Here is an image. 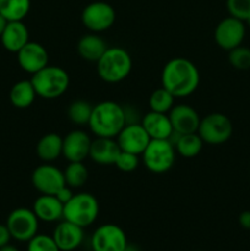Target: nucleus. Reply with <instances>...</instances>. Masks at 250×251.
I'll use <instances>...</instances> for the list:
<instances>
[{
	"instance_id": "2",
	"label": "nucleus",
	"mask_w": 250,
	"mask_h": 251,
	"mask_svg": "<svg viewBox=\"0 0 250 251\" xmlns=\"http://www.w3.org/2000/svg\"><path fill=\"white\" fill-rule=\"evenodd\" d=\"M126 125V115L122 104L113 100H104L93 105L88 126L96 137L115 139Z\"/></svg>"
},
{
	"instance_id": "6",
	"label": "nucleus",
	"mask_w": 250,
	"mask_h": 251,
	"mask_svg": "<svg viewBox=\"0 0 250 251\" xmlns=\"http://www.w3.org/2000/svg\"><path fill=\"white\" fill-rule=\"evenodd\" d=\"M175 154L174 145L169 140H151L141 156L145 167L150 172L163 174L174 166Z\"/></svg>"
},
{
	"instance_id": "16",
	"label": "nucleus",
	"mask_w": 250,
	"mask_h": 251,
	"mask_svg": "<svg viewBox=\"0 0 250 251\" xmlns=\"http://www.w3.org/2000/svg\"><path fill=\"white\" fill-rule=\"evenodd\" d=\"M174 132L179 135L198 132L200 125V115L189 104H174L168 113Z\"/></svg>"
},
{
	"instance_id": "7",
	"label": "nucleus",
	"mask_w": 250,
	"mask_h": 251,
	"mask_svg": "<svg viewBox=\"0 0 250 251\" xmlns=\"http://www.w3.org/2000/svg\"><path fill=\"white\" fill-rule=\"evenodd\" d=\"M198 134L205 144L222 145L233 135V124L223 113H210L200 120Z\"/></svg>"
},
{
	"instance_id": "23",
	"label": "nucleus",
	"mask_w": 250,
	"mask_h": 251,
	"mask_svg": "<svg viewBox=\"0 0 250 251\" xmlns=\"http://www.w3.org/2000/svg\"><path fill=\"white\" fill-rule=\"evenodd\" d=\"M168 140L174 145L176 153L180 154L184 158H194L200 154V152L202 151L203 144H205L198 132L179 135L173 131Z\"/></svg>"
},
{
	"instance_id": "5",
	"label": "nucleus",
	"mask_w": 250,
	"mask_h": 251,
	"mask_svg": "<svg viewBox=\"0 0 250 251\" xmlns=\"http://www.w3.org/2000/svg\"><path fill=\"white\" fill-rule=\"evenodd\" d=\"M100 215V203L90 193L74 194L71 200L64 205V220L86 228L96 222Z\"/></svg>"
},
{
	"instance_id": "27",
	"label": "nucleus",
	"mask_w": 250,
	"mask_h": 251,
	"mask_svg": "<svg viewBox=\"0 0 250 251\" xmlns=\"http://www.w3.org/2000/svg\"><path fill=\"white\" fill-rule=\"evenodd\" d=\"M63 172L65 184L71 189L82 188L88 179V169L83 162H69Z\"/></svg>"
},
{
	"instance_id": "9",
	"label": "nucleus",
	"mask_w": 250,
	"mask_h": 251,
	"mask_svg": "<svg viewBox=\"0 0 250 251\" xmlns=\"http://www.w3.org/2000/svg\"><path fill=\"white\" fill-rule=\"evenodd\" d=\"M115 14L114 7L104 1H93L85 6L81 14L82 25L93 33H100L114 25Z\"/></svg>"
},
{
	"instance_id": "28",
	"label": "nucleus",
	"mask_w": 250,
	"mask_h": 251,
	"mask_svg": "<svg viewBox=\"0 0 250 251\" xmlns=\"http://www.w3.org/2000/svg\"><path fill=\"white\" fill-rule=\"evenodd\" d=\"M174 102H175V97L164 87H159L157 90H154L151 93V96H150V110L168 114L172 108L174 107Z\"/></svg>"
},
{
	"instance_id": "24",
	"label": "nucleus",
	"mask_w": 250,
	"mask_h": 251,
	"mask_svg": "<svg viewBox=\"0 0 250 251\" xmlns=\"http://www.w3.org/2000/svg\"><path fill=\"white\" fill-rule=\"evenodd\" d=\"M37 156L46 163L53 162L63 156V137L55 132L43 135L37 142Z\"/></svg>"
},
{
	"instance_id": "11",
	"label": "nucleus",
	"mask_w": 250,
	"mask_h": 251,
	"mask_svg": "<svg viewBox=\"0 0 250 251\" xmlns=\"http://www.w3.org/2000/svg\"><path fill=\"white\" fill-rule=\"evenodd\" d=\"M245 32H247V27H245L244 21L228 16L218 22L213 37L221 49L229 51L242 46Z\"/></svg>"
},
{
	"instance_id": "15",
	"label": "nucleus",
	"mask_w": 250,
	"mask_h": 251,
	"mask_svg": "<svg viewBox=\"0 0 250 251\" xmlns=\"http://www.w3.org/2000/svg\"><path fill=\"white\" fill-rule=\"evenodd\" d=\"M90 135L86 131L76 129L63 137V156L68 162H83L90 154Z\"/></svg>"
},
{
	"instance_id": "29",
	"label": "nucleus",
	"mask_w": 250,
	"mask_h": 251,
	"mask_svg": "<svg viewBox=\"0 0 250 251\" xmlns=\"http://www.w3.org/2000/svg\"><path fill=\"white\" fill-rule=\"evenodd\" d=\"M93 105L87 100H74L68 107V117L71 123L78 126H83V125H88Z\"/></svg>"
},
{
	"instance_id": "31",
	"label": "nucleus",
	"mask_w": 250,
	"mask_h": 251,
	"mask_svg": "<svg viewBox=\"0 0 250 251\" xmlns=\"http://www.w3.org/2000/svg\"><path fill=\"white\" fill-rule=\"evenodd\" d=\"M27 243V251H60L51 235L36 234Z\"/></svg>"
},
{
	"instance_id": "34",
	"label": "nucleus",
	"mask_w": 250,
	"mask_h": 251,
	"mask_svg": "<svg viewBox=\"0 0 250 251\" xmlns=\"http://www.w3.org/2000/svg\"><path fill=\"white\" fill-rule=\"evenodd\" d=\"M55 196L61 203H64V205H65V203L69 202V201L71 200V198L74 196L73 189H71L70 186H68V185H64L63 188H61L60 190H59L58 193L55 194Z\"/></svg>"
},
{
	"instance_id": "3",
	"label": "nucleus",
	"mask_w": 250,
	"mask_h": 251,
	"mask_svg": "<svg viewBox=\"0 0 250 251\" xmlns=\"http://www.w3.org/2000/svg\"><path fill=\"white\" fill-rule=\"evenodd\" d=\"M97 74L107 83H118L130 75L132 59L129 51L122 47H108L97 61Z\"/></svg>"
},
{
	"instance_id": "22",
	"label": "nucleus",
	"mask_w": 250,
	"mask_h": 251,
	"mask_svg": "<svg viewBox=\"0 0 250 251\" xmlns=\"http://www.w3.org/2000/svg\"><path fill=\"white\" fill-rule=\"evenodd\" d=\"M107 42L98 36V33L85 34L78 39L77 43V53L83 60L91 61V63H97L100 56L107 50Z\"/></svg>"
},
{
	"instance_id": "25",
	"label": "nucleus",
	"mask_w": 250,
	"mask_h": 251,
	"mask_svg": "<svg viewBox=\"0 0 250 251\" xmlns=\"http://www.w3.org/2000/svg\"><path fill=\"white\" fill-rule=\"evenodd\" d=\"M37 97L36 90L31 80H21L14 83L9 93L11 104L17 109H26L33 104Z\"/></svg>"
},
{
	"instance_id": "30",
	"label": "nucleus",
	"mask_w": 250,
	"mask_h": 251,
	"mask_svg": "<svg viewBox=\"0 0 250 251\" xmlns=\"http://www.w3.org/2000/svg\"><path fill=\"white\" fill-rule=\"evenodd\" d=\"M228 61L237 70H249L250 69V48L239 46L228 51Z\"/></svg>"
},
{
	"instance_id": "4",
	"label": "nucleus",
	"mask_w": 250,
	"mask_h": 251,
	"mask_svg": "<svg viewBox=\"0 0 250 251\" xmlns=\"http://www.w3.org/2000/svg\"><path fill=\"white\" fill-rule=\"evenodd\" d=\"M31 82L38 97L55 100L68 91L70 76L65 69L48 64L46 68L32 75Z\"/></svg>"
},
{
	"instance_id": "32",
	"label": "nucleus",
	"mask_w": 250,
	"mask_h": 251,
	"mask_svg": "<svg viewBox=\"0 0 250 251\" xmlns=\"http://www.w3.org/2000/svg\"><path fill=\"white\" fill-rule=\"evenodd\" d=\"M227 10L229 16L245 22L250 16V0H227Z\"/></svg>"
},
{
	"instance_id": "41",
	"label": "nucleus",
	"mask_w": 250,
	"mask_h": 251,
	"mask_svg": "<svg viewBox=\"0 0 250 251\" xmlns=\"http://www.w3.org/2000/svg\"><path fill=\"white\" fill-rule=\"evenodd\" d=\"M195 251H202V250H195Z\"/></svg>"
},
{
	"instance_id": "1",
	"label": "nucleus",
	"mask_w": 250,
	"mask_h": 251,
	"mask_svg": "<svg viewBox=\"0 0 250 251\" xmlns=\"http://www.w3.org/2000/svg\"><path fill=\"white\" fill-rule=\"evenodd\" d=\"M162 87L175 98L193 95L200 83V73L195 64L186 58L176 56L164 65L161 75Z\"/></svg>"
},
{
	"instance_id": "39",
	"label": "nucleus",
	"mask_w": 250,
	"mask_h": 251,
	"mask_svg": "<svg viewBox=\"0 0 250 251\" xmlns=\"http://www.w3.org/2000/svg\"><path fill=\"white\" fill-rule=\"evenodd\" d=\"M125 251H137L136 249L134 250V247H131V245H127V248H126V250Z\"/></svg>"
},
{
	"instance_id": "21",
	"label": "nucleus",
	"mask_w": 250,
	"mask_h": 251,
	"mask_svg": "<svg viewBox=\"0 0 250 251\" xmlns=\"http://www.w3.org/2000/svg\"><path fill=\"white\" fill-rule=\"evenodd\" d=\"M1 44L7 51L17 53L22 47L29 42V32L22 21H9L4 32L0 36Z\"/></svg>"
},
{
	"instance_id": "14",
	"label": "nucleus",
	"mask_w": 250,
	"mask_h": 251,
	"mask_svg": "<svg viewBox=\"0 0 250 251\" xmlns=\"http://www.w3.org/2000/svg\"><path fill=\"white\" fill-rule=\"evenodd\" d=\"M16 54L20 68L31 75L46 68L49 63V54L46 47L38 42L29 41Z\"/></svg>"
},
{
	"instance_id": "10",
	"label": "nucleus",
	"mask_w": 250,
	"mask_h": 251,
	"mask_svg": "<svg viewBox=\"0 0 250 251\" xmlns=\"http://www.w3.org/2000/svg\"><path fill=\"white\" fill-rule=\"evenodd\" d=\"M127 245L125 232L113 223L100 226L91 237L92 251H125Z\"/></svg>"
},
{
	"instance_id": "37",
	"label": "nucleus",
	"mask_w": 250,
	"mask_h": 251,
	"mask_svg": "<svg viewBox=\"0 0 250 251\" xmlns=\"http://www.w3.org/2000/svg\"><path fill=\"white\" fill-rule=\"evenodd\" d=\"M7 20L5 19L4 16H2L1 14H0V36H1L2 34V32H4V29H5V27H6V25H7Z\"/></svg>"
},
{
	"instance_id": "17",
	"label": "nucleus",
	"mask_w": 250,
	"mask_h": 251,
	"mask_svg": "<svg viewBox=\"0 0 250 251\" xmlns=\"http://www.w3.org/2000/svg\"><path fill=\"white\" fill-rule=\"evenodd\" d=\"M51 237L60 251H74L82 244L85 233L82 227L63 220L59 221L56 227L54 228Z\"/></svg>"
},
{
	"instance_id": "12",
	"label": "nucleus",
	"mask_w": 250,
	"mask_h": 251,
	"mask_svg": "<svg viewBox=\"0 0 250 251\" xmlns=\"http://www.w3.org/2000/svg\"><path fill=\"white\" fill-rule=\"evenodd\" d=\"M31 181L33 188L44 195H55L65 184L64 172L53 164H41L32 172Z\"/></svg>"
},
{
	"instance_id": "35",
	"label": "nucleus",
	"mask_w": 250,
	"mask_h": 251,
	"mask_svg": "<svg viewBox=\"0 0 250 251\" xmlns=\"http://www.w3.org/2000/svg\"><path fill=\"white\" fill-rule=\"evenodd\" d=\"M10 239H11V234H10V230L7 228V226L0 225V248L9 244Z\"/></svg>"
},
{
	"instance_id": "33",
	"label": "nucleus",
	"mask_w": 250,
	"mask_h": 251,
	"mask_svg": "<svg viewBox=\"0 0 250 251\" xmlns=\"http://www.w3.org/2000/svg\"><path fill=\"white\" fill-rule=\"evenodd\" d=\"M139 163L140 159L137 154L130 153V152L126 151H120V153L118 154L114 166L117 167L119 171L125 172V173H130V172H134L135 169L139 167Z\"/></svg>"
},
{
	"instance_id": "36",
	"label": "nucleus",
	"mask_w": 250,
	"mask_h": 251,
	"mask_svg": "<svg viewBox=\"0 0 250 251\" xmlns=\"http://www.w3.org/2000/svg\"><path fill=\"white\" fill-rule=\"evenodd\" d=\"M238 222H239L240 227L250 230V211H243L238 217Z\"/></svg>"
},
{
	"instance_id": "40",
	"label": "nucleus",
	"mask_w": 250,
	"mask_h": 251,
	"mask_svg": "<svg viewBox=\"0 0 250 251\" xmlns=\"http://www.w3.org/2000/svg\"><path fill=\"white\" fill-rule=\"evenodd\" d=\"M245 24H247V25H248V27H249V28H250V16L248 17L247 20H245Z\"/></svg>"
},
{
	"instance_id": "38",
	"label": "nucleus",
	"mask_w": 250,
	"mask_h": 251,
	"mask_svg": "<svg viewBox=\"0 0 250 251\" xmlns=\"http://www.w3.org/2000/svg\"><path fill=\"white\" fill-rule=\"evenodd\" d=\"M0 251H20V250L17 249L16 247H14V245L7 244V245H5V247L0 248Z\"/></svg>"
},
{
	"instance_id": "20",
	"label": "nucleus",
	"mask_w": 250,
	"mask_h": 251,
	"mask_svg": "<svg viewBox=\"0 0 250 251\" xmlns=\"http://www.w3.org/2000/svg\"><path fill=\"white\" fill-rule=\"evenodd\" d=\"M141 125L151 140H168L174 131L169 115L166 113L150 110L141 118Z\"/></svg>"
},
{
	"instance_id": "19",
	"label": "nucleus",
	"mask_w": 250,
	"mask_h": 251,
	"mask_svg": "<svg viewBox=\"0 0 250 251\" xmlns=\"http://www.w3.org/2000/svg\"><path fill=\"white\" fill-rule=\"evenodd\" d=\"M32 210L42 222L53 223L64 220V203H61L55 195L41 194V196L34 200Z\"/></svg>"
},
{
	"instance_id": "13",
	"label": "nucleus",
	"mask_w": 250,
	"mask_h": 251,
	"mask_svg": "<svg viewBox=\"0 0 250 251\" xmlns=\"http://www.w3.org/2000/svg\"><path fill=\"white\" fill-rule=\"evenodd\" d=\"M115 140L122 151L140 156L144 153L145 149L151 141V137L149 136L141 123H129L123 127Z\"/></svg>"
},
{
	"instance_id": "26",
	"label": "nucleus",
	"mask_w": 250,
	"mask_h": 251,
	"mask_svg": "<svg viewBox=\"0 0 250 251\" xmlns=\"http://www.w3.org/2000/svg\"><path fill=\"white\" fill-rule=\"evenodd\" d=\"M31 9V0H0V14L7 21H24Z\"/></svg>"
},
{
	"instance_id": "8",
	"label": "nucleus",
	"mask_w": 250,
	"mask_h": 251,
	"mask_svg": "<svg viewBox=\"0 0 250 251\" xmlns=\"http://www.w3.org/2000/svg\"><path fill=\"white\" fill-rule=\"evenodd\" d=\"M6 226L9 228L12 239L27 243L34 235L38 234L39 220L34 215L33 210L19 207L9 213Z\"/></svg>"
},
{
	"instance_id": "18",
	"label": "nucleus",
	"mask_w": 250,
	"mask_h": 251,
	"mask_svg": "<svg viewBox=\"0 0 250 251\" xmlns=\"http://www.w3.org/2000/svg\"><path fill=\"white\" fill-rule=\"evenodd\" d=\"M120 147L117 140L109 137H96L91 142L90 157L95 163L100 166H112L117 161L118 154L120 153Z\"/></svg>"
}]
</instances>
